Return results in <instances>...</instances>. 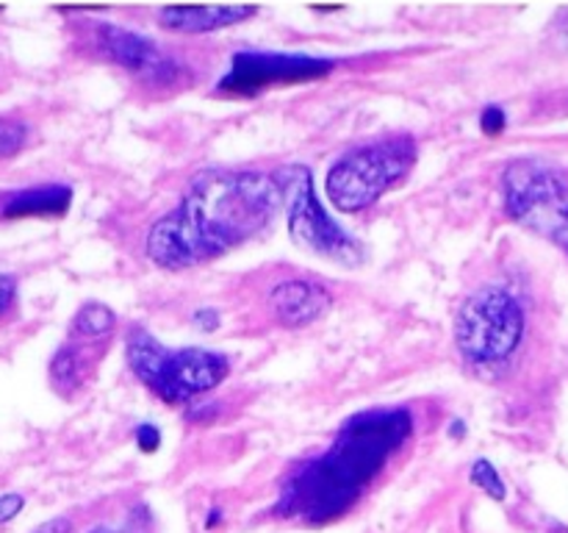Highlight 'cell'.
I'll return each instance as SVG.
<instances>
[{"label":"cell","mask_w":568,"mask_h":533,"mask_svg":"<svg viewBox=\"0 0 568 533\" xmlns=\"http://www.w3.org/2000/svg\"><path fill=\"white\" fill-rule=\"evenodd\" d=\"M416 161L410 137H392L342 155L327 172V198L342 211H364L397 187Z\"/></svg>","instance_id":"cell-5"},{"label":"cell","mask_w":568,"mask_h":533,"mask_svg":"<svg viewBox=\"0 0 568 533\" xmlns=\"http://www.w3.org/2000/svg\"><path fill=\"white\" fill-rule=\"evenodd\" d=\"M98 44L114 64L136 72V76L148 78V81L170 83L172 78H178L175 61L166 59V56L155 48V42L139 37V33L105 22V26L98 28Z\"/></svg>","instance_id":"cell-9"},{"label":"cell","mask_w":568,"mask_h":533,"mask_svg":"<svg viewBox=\"0 0 568 533\" xmlns=\"http://www.w3.org/2000/svg\"><path fill=\"white\" fill-rule=\"evenodd\" d=\"M266 303H270V311L281 325L305 328L331 309L333 298L322 283L292 278V281L277 283L270 298H266Z\"/></svg>","instance_id":"cell-10"},{"label":"cell","mask_w":568,"mask_h":533,"mask_svg":"<svg viewBox=\"0 0 568 533\" xmlns=\"http://www.w3.org/2000/svg\"><path fill=\"white\" fill-rule=\"evenodd\" d=\"M505 209L568 255V172L544 159H516L505 170Z\"/></svg>","instance_id":"cell-4"},{"label":"cell","mask_w":568,"mask_h":533,"mask_svg":"<svg viewBox=\"0 0 568 533\" xmlns=\"http://www.w3.org/2000/svg\"><path fill=\"white\" fill-rule=\"evenodd\" d=\"M50 378L61 392H72L83 378V361L78 348H61L50 364Z\"/></svg>","instance_id":"cell-14"},{"label":"cell","mask_w":568,"mask_h":533,"mask_svg":"<svg viewBox=\"0 0 568 533\" xmlns=\"http://www.w3.org/2000/svg\"><path fill=\"white\" fill-rule=\"evenodd\" d=\"M505 122H508V117H505V111L499 109V105H488V109H483L480 128L488 133V137H497V133H503Z\"/></svg>","instance_id":"cell-17"},{"label":"cell","mask_w":568,"mask_h":533,"mask_svg":"<svg viewBox=\"0 0 568 533\" xmlns=\"http://www.w3.org/2000/svg\"><path fill=\"white\" fill-rule=\"evenodd\" d=\"M564 17H568V9L564 11ZM564 28H568V22H564Z\"/></svg>","instance_id":"cell-24"},{"label":"cell","mask_w":568,"mask_h":533,"mask_svg":"<svg viewBox=\"0 0 568 533\" xmlns=\"http://www.w3.org/2000/svg\"><path fill=\"white\" fill-rule=\"evenodd\" d=\"M128 364L139 381L166 403H189L197 394L220 386L231 372L222 353L200 348L170 350L139 328L128 336Z\"/></svg>","instance_id":"cell-3"},{"label":"cell","mask_w":568,"mask_h":533,"mask_svg":"<svg viewBox=\"0 0 568 533\" xmlns=\"http://www.w3.org/2000/svg\"><path fill=\"white\" fill-rule=\"evenodd\" d=\"M333 70V61L300 53H244L233 56L227 76L220 81V92L225 94H258L272 87H292V83L316 81Z\"/></svg>","instance_id":"cell-8"},{"label":"cell","mask_w":568,"mask_h":533,"mask_svg":"<svg viewBox=\"0 0 568 533\" xmlns=\"http://www.w3.org/2000/svg\"><path fill=\"white\" fill-rule=\"evenodd\" d=\"M192 320L197 322V328H203V331H214V328H220V311L197 309L194 311Z\"/></svg>","instance_id":"cell-21"},{"label":"cell","mask_w":568,"mask_h":533,"mask_svg":"<svg viewBox=\"0 0 568 533\" xmlns=\"http://www.w3.org/2000/svg\"><path fill=\"white\" fill-rule=\"evenodd\" d=\"M283 203L275 175L203 172L181 205L148 233V255L164 270H186L264 231Z\"/></svg>","instance_id":"cell-1"},{"label":"cell","mask_w":568,"mask_h":533,"mask_svg":"<svg viewBox=\"0 0 568 533\" xmlns=\"http://www.w3.org/2000/svg\"><path fill=\"white\" fill-rule=\"evenodd\" d=\"M92 533H116V531H109V527H94Z\"/></svg>","instance_id":"cell-23"},{"label":"cell","mask_w":568,"mask_h":533,"mask_svg":"<svg viewBox=\"0 0 568 533\" xmlns=\"http://www.w3.org/2000/svg\"><path fill=\"white\" fill-rule=\"evenodd\" d=\"M255 6H166L159 11V22L166 31L205 33L216 28L236 26L255 14Z\"/></svg>","instance_id":"cell-11"},{"label":"cell","mask_w":568,"mask_h":533,"mask_svg":"<svg viewBox=\"0 0 568 533\" xmlns=\"http://www.w3.org/2000/svg\"><path fill=\"white\" fill-rule=\"evenodd\" d=\"M410 428L414 416L405 409H372L355 414L344 422L325 453L292 472L275 511L308 525H325L342 516L403 447Z\"/></svg>","instance_id":"cell-2"},{"label":"cell","mask_w":568,"mask_h":533,"mask_svg":"<svg viewBox=\"0 0 568 533\" xmlns=\"http://www.w3.org/2000/svg\"><path fill=\"white\" fill-rule=\"evenodd\" d=\"M20 511H22L20 494H14V492L3 494V497H0V525H3V522H9V520H14Z\"/></svg>","instance_id":"cell-19"},{"label":"cell","mask_w":568,"mask_h":533,"mask_svg":"<svg viewBox=\"0 0 568 533\" xmlns=\"http://www.w3.org/2000/svg\"><path fill=\"white\" fill-rule=\"evenodd\" d=\"M114 325H116V316L109 305L89 303L78 311L70 331L75 339H103L114 331Z\"/></svg>","instance_id":"cell-13"},{"label":"cell","mask_w":568,"mask_h":533,"mask_svg":"<svg viewBox=\"0 0 568 533\" xmlns=\"http://www.w3.org/2000/svg\"><path fill=\"white\" fill-rule=\"evenodd\" d=\"M14 294H17V281L9 275H0V314L9 311V305L14 303Z\"/></svg>","instance_id":"cell-20"},{"label":"cell","mask_w":568,"mask_h":533,"mask_svg":"<svg viewBox=\"0 0 568 533\" xmlns=\"http://www.w3.org/2000/svg\"><path fill=\"white\" fill-rule=\"evenodd\" d=\"M471 483L480 489H486L494 500H505V483H503V477L497 475V470H494L491 461H477V464L471 466Z\"/></svg>","instance_id":"cell-15"},{"label":"cell","mask_w":568,"mask_h":533,"mask_svg":"<svg viewBox=\"0 0 568 533\" xmlns=\"http://www.w3.org/2000/svg\"><path fill=\"white\" fill-rule=\"evenodd\" d=\"M72 200V189L61 183H48V187L22 189L3 198L0 217L3 220H26V217H61L67 214Z\"/></svg>","instance_id":"cell-12"},{"label":"cell","mask_w":568,"mask_h":533,"mask_svg":"<svg viewBox=\"0 0 568 533\" xmlns=\"http://www.w3.org/2000/svg\"><path fill=\"white\" fill-rule=\"evenodd\" d=\"M37 533H72V522L64 520V516H59V520L44 522Z\"/></svg>","instance_id":"cell-22"},{"label":"cell","mask_w":568,"mask_h":533,"mask_svg":"<svg viewBox=\"0 0 568 533\" xmlns=\"http://www.w3.org/2000/svg\"><path fill=\"white\" fill-rule=\"evenodd\" d=\"M136 444L144 450V453H153V450H159V444H161L159 428L139 425L136 428Z\"/></svg>","instance_id":"cell-18"},{"label":"cell","mask_w":568,"mask_h":533,"mask_svg":"<svg viewBox=\"0 0 568 533\" xmlns=\"http://www.w3.org/2000/svg\"><path fill=\"white\" fill-rule=\"evenodd\" d=\"M275 181L288 205V233L294 244L344 266H358L364 261L361 244L336 220H331L325 205L316 198L311 170L300 164L283 167L275 172Z\"/></svg>","instance_id":"cell-7"},{"label":"cell","mask_w":568,"mask_h":533,"mask_svg":"<svg viewBox=\"0 0 568 533\" xmlns=\"http://www.w3.org/2000/svg\"><path fill=\"white\" fill-rule=\"evenodd\" d=\"M26 144V125L17 120H0V159L14 155Z\"/></svg>","instance_id":"cell-16"},{"label":"cell","mask_w":568,"mask_h":533,"mask_svg":"<svg viewBox=\"0 0 568 533\" xmlns=\"http://www.w3.org/2000/svg\"><path fill=\"white\" fill-rule=\"evenodd\" d=\"M525 336V311L508 289L488 286L471 294L455 320V342L475 364L503 361Z\"/></svg>","instance_id":"cell-6"}]
</instances>
